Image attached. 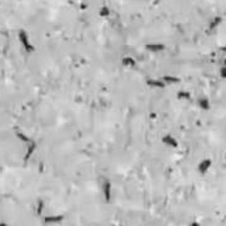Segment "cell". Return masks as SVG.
<instances>
[{
  "mask_svg": "<svg viewBox=\"0 0 226 226\" xmlns=\"http://www.w3.org/2000/svg\"><path fill=\"white\" fill-rule=\"evenodd\" d=\"M19 40H20L23 48H24L28 53H30V51L34 50V46L31 45V43H30L29 38H28V34H26L24 30H20V31H19Z\"/></svg>",
  "mask_w": 226,
  "mask_h": 226,
  "instance_id": "1",
  "label": "cell"
},
{
  "mask_svg": "<svg viewBox=\"0 0 226 226\" xmlns=\"http://www.w3.org/2000/svg\"><path fill=\"white\" fill-rule=\"evenodd\" d=\"M210 165H211V164H210V160H205V161H202V163L200 164V168H199V169H200V173H201V174H205V173H206V170L210 168Z\"/></svg>",
  "mask_w": 226,
  "mask_h": 226,
  "instance_id": "2",
  "label": "cell"
}]
</instances>
